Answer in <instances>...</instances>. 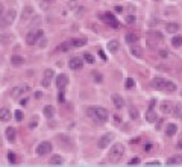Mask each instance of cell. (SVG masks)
<instances>
[{
	"instance_id": "cell-30",
	"label": "cell",
	"mask_w": 182,
	"mask_h": 167,
	"mask_svg": "<svg viewBox=\"0 0 182 167\" xmlns=\"http://www.w3.org/2000/svg\"><path fill=\"white\" fill-rule=\"evenodd\" d=\"M35 44H36L38 47H44L46 44H47V38H46L44 35H41L38 40H36V43H35Z\"/></svg>"
},
{
	"instance_id": "cell-32",
	"label": "cell",
	"mask_w": 182,
	"mask_h": 167,
	"mask_svg": "<svg viewBox=\"0 0 182 167\" xmlns=\"http://www.w3.org/2000/svg\"><path fill=\"white\" fill-rule=\"evenodd\" d=\"M164 88H165L167 91H171V93H173V91H176V84L175 82H165V87H164Z\"/></svg>"
},
{
	"instance_id": "cell-7",
	"label": "cell",
	"mask_w": 182,
	"mask_h": 167,
	"mask_svg": "<svg viewBox=\"0 0 182 167\" xmlns=\"http://www.w3.org/2000/svg\"><path fill=\"white\" fill-rule=\"evenodd\" d=\"M50 150H52V144L49 143V141H41V143L36 146V154L40 156L47 155Z\"/></svg>"
},
{
	"instance_id": "cell-31",
	"label": "cell",
	"mask_w": 182,
	"mask_h": 167,
	"mask_svg": "<svg viewBox=\"0 0 182 167\" xmlns=\"http://www.w3.org/2000/svg\"><path fill=\"white\" fill-rule=\"evenodd\" d=\"M147 35L149 36H153V40H158V41H161V40H162V34H161V32H156V31H150Z\"/></svg>"
},
{
	"instance_id": "cell-42",
	"label": "cell",
	"mask_w": 182,
	"mask_h": 167,
	"mask_svg": "<svg viewBox=\"0 0 182 167\" xmlns=\"http://www.w3.org/2000/svg\"><path fill=\"white\" fill-rule=\"evenodd\" d=\"M15 120H17V122H22L23 120V112L22 111H17V112H15Z\"/></svg>"
},
{
	"instance_id": "cell-37",
	"label": "cell",
	"mask_w": 182,
	"mask_h": 167,
	"mask_svg": "<svg viewBox=\"0 0 182 167\" xmlns=\"http://www.w3.org/2000/svg\"><path fill=\"white\" fill-rule=\"evenodd\" d=\"M126 23L127 24H134L135 23V15H132V14L126 15Z\"/></svg>"
},
{
	"instance_id": "cell-47",
	"label": "cell",
	"mask_w": 182,
	"mask_h": 167,
	"mask_svg": "<svg viewBox=\"0 0 182 167\" xmlns=\"http://www.w3.org/2000/svg\"><path fill=\"white\" fill-rule=\"evenodd\" d=\"M3 14H5V6L0 3V18H3Z\"/></svg>"
},
{
	"instance_id": "cell-21",
	"label": "cell",
	"mask_w": 182,
	"mask_h": 167,
	"mask_svg": "<svg viewBox=\"0 0 182 167\" xmlns=\"http://www.w3.org/2000/svg\"><path fill=\"white\" fill-rule=\"evenodd\" d=\"M24 62V58L20 56V55H12L11 56V64L12 65H22Z\"/></svg>"
},
{
	"instance_id": "cell-39",
	"label": "cell",
	"mask_w": 182,
	"mask_h": 167,
	"mask_svg": "<svg viewBox=\"0 0 182 167\" xmlns=\"http://www.w3.org/2000/svg\"><path fill=\"white\" fill-rule=\"evenodd\" d=\"M93 78H94V81H96V82H100V81H102V74H100V73H97V72H93Z\"/></svg>"
},
{
	"instance_id": "cell-34",
	"label": "cell",
	"mask_w": 182,
	"mask_h": 167,
	"mask_svg": "<svg viewBox=\"0 0 182 167\" xmlns=\"http://www.w3.org/2000/svg\"><path fill=\"white\" fill-rule=\"evenodd\" d=\"M68 49H70V44H68V43H62V44L58 46L56 50H59V52H67Z\"/></svg>"
},
{
	"instance_id": "cell-18",
	"label": "cell",
	"mask_w": 182,
	"mask_h": 167,
	"mask_svg": "<svg viewBox=\"0 0 182 167\" xmlns=\"http://www.w3.org/2000/svg\"><path fill=\"white\" fill-rule=\"evenodd\" d=\"M15 134H17V131H15V129H14V128H11V126H9V128H6V140H8V141H15Z\"/></svg>"
},
{
	"instance_id": "cell-51",
	"label": "cell",
	"mask_w": 182,
	"mask_h": 167,
	"mask_svg": "<svg viewBox=\"0 0 182 167\" xmlns=\"http://www.w3.org/2000/svg\"><path fill=\"white\" fill-rule=\"evenodd\" d=\"M155 103H156V102H155V100L152 99V100H150V103H149V109H153V107H155Z\"/></svg>"
},
{
	"instance_id": "cell-44",
	"label": "cell",
	"mask_w": 182,
	"mask_h": 167,
	"mask_svg": "<svg viewBox=\"0 0 182 167\" xmlns=\"http://www.w3.org/2000/svg\"><path fill=\"white\" fill-rule=\"evenodd\" d=\"M56 0H43V8H47L49 5H52V3H55Z\"/></svg>"
},
{
	"instance_id": "cell-19",
	"label": "cell",
	"mask_w": 182,
	"mask_h": 167,
	"mask_svg": "<svg viewBox=\"0 0 182 167\" xmlns=\"http://www.w3.org/2000/svg\"><path fill=\"white\" fill-rule=\"evenodd\" d=\"M167 164L169 166H178V164H182V156L176 155V156H171L167 160Z\"/></svg>"
},
{
	"instance_id": "cell-3",
	"label": "cell",
	"mask_w": 182,
	"mask_h": 167,
	"mask_svg": "<svg viewBox=\"0 0 182 167\" xmlns=\"http://www.w3.org/2000/svg\"><path fill=\"white\" fill-rule=\"evenodd\" d=\"M41 35H44L41 29H38V31H31V32L27 34V36H26V43H27L29 46H34L35 43H36V40Z\"/></svg>"
},
{
	"instance_id": "cell-4",
	"label": "cell",
	"mask_w": 182,
	"mask_h": 167,
	"mask_svg": "<svg viewBox=\"0 0 182 167\" xmlns=\"http://www.w3.org/2000/svg\"><path fill=\"white\" fill-rule=\"evenodd\" d=\"M29 91V85H17V87H14L11 91V96L12 97H15V99H18V97H22L24 93H27Z\"/></svg>"
},
{
	"instance_id": "cell-12",
	"label": "cell",
	"mask_w": 182,
	"mask_h": 167,
	"mask_svg": "<svg viewBox=\"0 0 182 167\" xmlns=\"http://www.w3.org/2000/svg\"><path fill=\"white\" fill-rule=\"evenodd\" d=\"M159 109H161V112H164V114H170L171 111H173V103L169 102V100H164V102L159 103Z\"/></svg>"
},
{
	"instance_id": "cell-5",
	"label": "cell",
	"mask_w": 182,
	"mask_h": 167,
	"mask_svg": "<svg viewBox=\"0 0 182 167\" xmlns=\"http://www.w3.org/2000/svg\"><path fill=\"white\" fill-rule=\"evenodd\" d=\"M102 18H103V21L106 24H109L111 27H114V29H117V27H120V24H118V21H117V18L114 17L111 12H105L102 15Z\"/></svg>"
},
{
	"instance_id": "cell-6",
	"label": "cell",
	"mask_w": 182,
	"mask_h": 167,
	"mask_svg": "<svg viewBox=\"0 0 182 167\" xmlns=\"http://www.w3.org/2000/svg\"><path fill=\"white\" fill-rule=\"evenodd\" d=\"M114 140V135L111 134V132H108V134H105V135H102L100 138H99V143H97V146L100 147V149H105V147H108L109 144H111V141Z\"/></svg>"
},
{
	"instance_id": "cell-8",
	"label": "cell",
	"mask_w": 182,
	"mask_h": 167,
	"mask_svg": "<svg viewBox=\"0 0 182 167\" xmlns=\"http://www.w3.org/2000/svg\"><path fill=\"white\" fill-rule=\"evenodd\" d=\"M15 17H17V12L15 9H9V11L6 12V14H3V24H11L14 20H15Z\"/></svg>"
},
{
	"instance_id": "cell-25",
	"label": "cell",
	"mask_w": 182,
	"mask_h": 167,
	"mask_svg": "<svg viewBox=\"0 0 182 167\" xmlns=\"http://www.w3.org/2000/svg\"><path fill=\"white\" fill-rule=\"evenodd\" d=\"M146 120H147L149 123L156 122V114H155V111H153V109H149L147 112H146Z\"/></svg>"
},
{
	"instance_id": "cell-22",
	"label": "cell",
	"mask_w": 182,
	"mask_h": 167,
	"mask_svg": "<svg viewBox=\"0 0 182 167\" xmlns=\"http://www.w3.org/2000/svg\"><path fill=\"white\" fill-rule=\"evenodd\" d=\"M85 43H87L85 38H76V40H73L70 43V46H73V47H82V46H85Z\"/></svg>"
},
{
	"instance_id": "cell-16",
	"label": "cell",
	"mask_w": 182,
	"mask_h": 167,
	"mask_svg": "<svg viewBox=\"0 0 182 167\" xmlns=\"http://www.w3.org/2000/svg\"><path fill=\"white\" fill-rule=\"evenodd\" d=\"M118 49H120V43H118L117 40H113V41L108 43V50H109L111 53H117Z\"/></svg>"
},
{
	"instance_id": "cell-14",
	"label": "cell",
	"mask_w": 182,
	"mask_h": 167,
	"mask_svg": "<svg viewBox=\"0 0 182 167\" xmlns=\"http://www.w3.org/2000/svg\"><path fill=\"white\" fill-rule=\"evenodd\" d=\"M165 79H162V78H155L153 81H152V87L155 88V90H164V87H165Z\"/></svg>"
},
{
	"instance_id": "cell-41",
	"label": "cell",
	"mask_w": 182,
	"mask_h": 167,
	"mask_svg": "<svg viewBox=\"0 0 182 167\" xmlns=\"http://www.w3.org/2000/svg\"><path fill=\"white\" fill-rule=\"evenodd\" d=\"M58 102H59V103H64V102H65V97H64V93H62V91L58 94Z\"/></svg>"
},
{
	"instance_id": "cell-46",
	"label": "cell",
	"mask_w": 182,
	"mask_h": 167,
	"mask_svg": "<svg viewBox=\"0 0 182 167\" xmlns=\"http://www.w3.org/2000/svg\"><path fill=\"white\" fill-rule=\"evenodd\" d=\"M159 55H161L162 58H165V56H169V52H167V49H161V50H159Z\"/></svg>"
},
{
	"instance_id": "cell-53",
	"label": "cell",
	"mask_w": 182,
	"mask_h": 167,
	"mask_svg": "<svg viewBox=\"0 0 182 167\" xmlns=\"http://www.w3.org/2000/svg\"><path fill=\"white\" fill-rule=\"evenodd\" d=\"M115 11H117V12H122V11H123V8H122V6H115Z\"/></svg>"
},
{
	"instance_id": "cell-33",
	"label": "cell",
	"mask_w": 182,
	"mask_h": 167,
	"mask_svg": "<svg viewBox=\"0 0 182 167\" xmlns=\"http://www.w3.org/2000/svg\"><path fill=\"white\" fill-rule=\"evenodd\" d=\"M134 87H135V81H134L132 78H127V79H126V88H127V90H132Z\"/></svg>"
},
{
	"instance_id": "cell-1",
	"label": "cell",
	"mask_w": 182,
	"mask_h": 167,
	"mask_svg": "<svg viewBox=\"0 0 182 167\" xmlns=\"http://www.w3.org/2000/svg\"><path fill=\"white\" fill-rule=\"evenodd\" d=\"M88 116L94 120L96 123H106V120L109 117L108 111L102 107H91L88 108Z\"/></svg>"
},
{
	"instance_id": "cell-17",
	"label": "cell",
	"mask_w": 182,
	"mask_h": 167,
	"mask_svg": "<svg viewBox=\"0 0 182 167\" xmlns=\"http://www.w3.org/2000/svg\"><path fill=\"white\" fill-rule=\"evenodd\" d=\"M113 102H114V105H115V108H117V109H122V108H123V105H125V102H123L122 96H118V94H114L113 96Z\"/></svg>"
},
{
	"instance_id": "cell-36",
	"label": "cell",
	"mask_w": 182,
	"mask_h": 167,
	"mask_svg": "<svg viewBox=\"0 0 182 167\" xmlns=\"http://www.w3.org/2000/svg\"><path fill=\"white\" fill-rule=\"evenodd\" d=\"M129 114H131V117L134 120L138 119V109H136V108H134V107L131 108V109H129Z\"/></svg>"
},
{
	"instance_id": "cell-54",
	"label": "cell",
	"mask_w": 182,
	"mask_h": 167,
	"mask_svg": "<svg viewBox=\"0 0 182 167\" xmlns=\"http://www.w3.org/2000/svg\"><path fill=\"white\" fill-rule=\"evenodd\" d=\"M178 147H179V149H182V140H179V143H178Z\"/></svg>"
},
{
	"instance_id": "cell-50",
	"label": "cell",
	"mask_w": 182,
	"mask_h": 167,
	"mask_svg": "<svg viewBox=\"0 0 182 167\" xmlns=\"http://www.w3.org/2000/svg\"><path fill=\"white\" fill-rule=\"evenodd\" d=\"M162 123H164V120L161 119L158 120V123H156V129H161V126H162Z\"/></svg>"
},
{
	"instance_id": "cell-43",
	"label": "cell",
	"mask_w": 182,
	"mask_h": 167,
	"mask_svg": "<svg viewBox=\"0 0 182 167\" xmlns=\"http://www.w3.org/2000/svg\"><path fill=\"white\" fill-rule=\"evenodd\" d=\"M78 6V0H68V8H76Z\"/></svg>"
},
{
	"instance_id": "cell-27",
	"label": "cell",
	"mask_w": 182,
	"mask_h": 167,
	"mask_svg": "<svg viewBox=\"0 0 182 167\" xmlns=\"http://www.w3.org/2000/svg\"><path fill=\"white\" fill-rule=\"evenodd\" d=\"M126 41L129 43V44H134L138 41V35L136 34H132V32H129L127 35H126Z\"/></svg>"
},
{
	"instance_id": "cell-26",
	"label": "cell",
	"mask_w": 182,
	"mask_h": 167,
	"mask_svg": "<svg viewBox=\"0 0 182 167\" xmlns=\"http://www.w3.org/2000/svg\"><path fill=\"white\" fill-rule=\"evenodd\" d=\"M179 27H181V26H179L178 23H169L165 29H167V32H170V34H175V32H178V31H179Z\"/></svg>"
},
{
	"instance_id": "cell-15",
	"label": "cell",
	"mask_w": 182,
	"mask_h": 167,
	"mask_svg": "<svg viewBox=\"0 0 182 167\" xmlns=\"http://www.w3.org/2000/svg\"><path fill=\"white\" fill-rule=\"evenodd\" d=\"M11 120V111L6 108L0 109V122H9Z\"/></svg>"
},
{
	"instance_id": "cell-35",
	"label": "cell",
	"mask_w": 182,
	"mask_h": 167,
	"mask_svg": "<svg viewBox=\"0 0 182 167\" xmlns=\"http://www.w3.org/2000/svg\"><path fill=\"white\" fill-rule=\"evenodd\" d=\"M8 161H9L11 164H15V163H17V155H15L14 152H9V154H8Z\"/></svg>"
},
{
	"instance_id": "cell-49",
	"label": "cell",
	"mask_w": 182,
	"mask_h": 167,
	"mask_svg": "<svg viewBox=\"0 0 182 167\" xmlns=\"http://www.w3.org/2000/svg\"><path fill=\"white\" fill-rule=\"evenodd\" d=\"M152 147H153V144H146V146H144V150H146V152H149V150H152Z\"/></svg>"
},
{
	"instance_id": "cell-10",
	"label": "cell",
	"mask_w": 182,
	"mask_h": 167,
	"mask_svg": "<svg viewBox=\"0 0 182 167\" xmlns=\"http://www.w3.org/2000/svg\"><path fill=\"white\" fill-rule=\"evenodd\" d=\"M67 84H68L67 74H58L56 76V87L59 90H64V88L67 87Z\"/></svg>"
},
{
	"instance_id": "cell-28",
	"label": "cell",
	"mask_w": 182,
	"mask_h": 167,
	"mask_svg": "<svg viewBox=\"0 0 182 167\" xmlns=\"http://www.w3.org/2000/svg\"><path fill=\"white\" fill-rule=\"evenodd\" d=\"M131 53H132L134 56H136V58H141V56H143V52H141V49L138 47V46H132Z\"/></svg>"
},
{
	"instance_id": "cell-11",
	"label": "cell",
	"mask_w": 182,
	"mask_h": 167,
	"mask_svg": "<svg viewBox=\"0 0 182 167\" xmlns=\"http://www.w3.org/2000/svg\"><path fill=\"white\" fill-rule=\"evenodd\" d=\"M70 69L71 70H80L82 69V65H84V62H82V60L80 58H78V56H74V58H71L70 60Z\"/></svg>"
},
{
	"instance_id": "cell-20",
	"label": "cell",
	"mask_w": 182,
	"mask_h": 167,
	"mask_svg": "<svg viewBox=\"0 0 182 167\" xmlns=\"http://www.w3.org/2000/svg\"><path fill=\"white\" fill-rule=\"evenodd\" d=\"M176 131H178V126H176L175 123H169V125H167V129H165V134H167L169 137H173V135L176 134Z\"/></svg>"
},
{
	"instance_id": "cell-45",
	"label": "cell",
	"mask_w": 182,
	"mask_h": 167,
	"mask_svg": "<svg viewBox=\"0 0 182 167\" xmlns=\"http://www.w3.org/2000/svg\"><path fill=\"white\" fill-rule=\"evenodd\" d=\"M176 111H178V112H176V117L182 119V107L181 105H178V107H176Z\"/></svg>"
},
{
	"instance_id": "cell-40",
	"label": "cell",
	"mask_w": 182,
	"mask_h": 167,
	"mask_svg": "<svg viewBox=\"0 0 182 167\" xmlns=\"http://www.w3.org/2000/svg\"><path fill=\"white\" fill-rule=\"evenodd\" d=\"M127 164H129V166H136V164H140V158H132Z\"/></svg>"
},
{
	"instance_id": "cell-9",
	"label": "cell",
	"mask_w": 182,
	"mask_h": 167,
	"mask_svg": "<svg viewBox=\"0 0 182 167\" xmlns=\"http://www.w3.org/2000/svg\"><path fill=\"white\" fill-rule=\"evenodd\" d=\"M53 76H55V72L50 69V70H46L44 72V79H43V87L46 88H49L50 87V82H52V79H53Z\"/></svg>"
},
{
	"instance_id": "cell-38",
	"label": "cell",
	"mask_w": 182,
	"mask_h": 167,
	"mask_svg": "<svg viewBox=\"0 0 182 167\" xmlns=\"http://www.w3.org/2000/svg\"><path fill=\"white\" fill-rule=\"evenodd\" d=\"M84 60L87 61V62H90V64H94V56H93V55H90V53H85Z\"/></svg>"
},
{
	"instance_id": "cell-52",
	"label": "cell",
	"mask_w": 182,
	"mask_h": 167,
	"mask_svg": "<svg viewBox=\"0 0 182 167\" xmlns=\"http://www.w3.org/2000/svg\"><path fill=\"white\" fill-rule=\"evenodd\" d=\"M84 11H85L84 8H79V9H78V17H82V14H84Z\"/></svg>"
},
{
	"instance_id": "cell-13",
	"label": "cell",
	"mask_w": 182,
	"mask_h": 167,
	"mask_svg": "<svg viewBox=\"0 0 182 167\" xmlns=\"http://www.w3.org/2000/svg\"><path fill=\"white\" fill-rule=\"evenodd\" d=\"M31 17H34V8L32 6H24L22 12V20L23 21H27Z\"/></svg>"
},
{
	"instance_id": "cell-24",
	"label": "cell",
	"mask_w": 182,
	"mask_h": 167,
	"mask_svg": "<svg viewBox=\"0 0 182 167\" xmlns=\"http://www.w3.org/2000/svg\"><path fill=\"white\" fill-rule=\"evenodd\" d=\"M53 114H55V108L52 107V105L44 107V116L47 117V119H52V117H53Z\"/></svg>"
},
{
	"instance_id": "cell-23",
	"label": "cell",
	"mask_w": 182,
	"mask_h": 167,
	"mask_svg": "<svg viewBox=\"0 0 182 167\" xmlns=\"http://www.w3.org/2000/svg\"><path fill=\"white\" fill-rule=\"evenodd\" d=\"M49 163H50L52 166H61V164H62V156L53 155L50 160H49Z\"/></svg>"
},
{
	"instance_id": "cell-48",
	"label": "cell",
	"mask_w": 182,
	"mask_h": 167,
	"mask_svg": "<svg viewBox=\"0 0 182 167\" xmlns=\"http://www.w3.org/2000/svg\"><path fill=\"white\" fill-rule=\"evenodd\" d=\"M36 125H38V120H36V119H32V122H31V125H29V126H31V128H35Z\"/></svg>"
},
{
	"instance_id": "cell-29",
	"label": "cell",
	"mask_w": 182,
	"mask_h": 167,
	"mask_svg": "<svg viewBox=\"0 0 182 167\" xmlns=\"http://www.w3.org/2000/svg\"><path fill=\"white\" fill-rule=\"evenodd\" d=\"M171 44L175 47H181L182 46V36L181 35H176L175 38H171Z\"/></svg>"
},
{
	"instance_id": "cell-2",
	"label": "cell",
	"mask_w": 182,
	"mask_h": 167,
	"mask_svg": "<svg viewBox=\"0 0 182 167\" xmlns=\"http://www.w3.org/2000/svg\"><path fill=\"white\" fill-rule=\"evenodd\" d=\"M123 154H125V146H123L122 143H115L113 147L109 149V155H108V158H109L111 163H118V161L122 160Z\"/></svg>"
}]
</instances>
